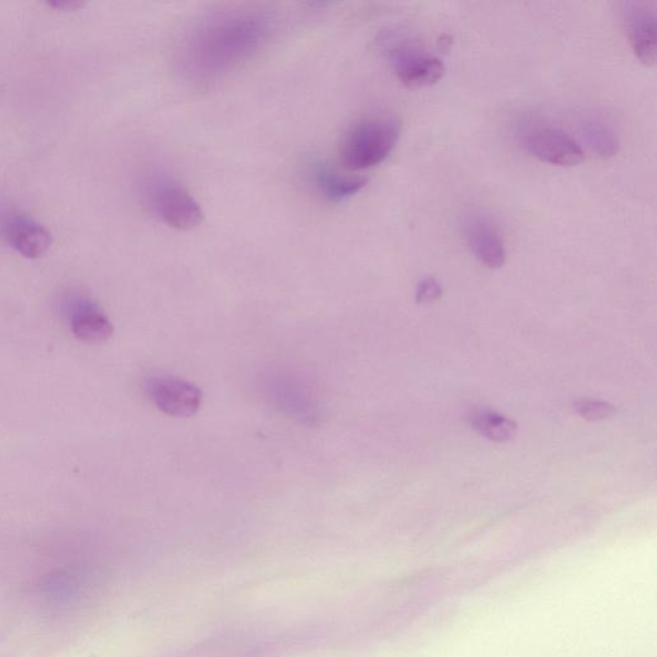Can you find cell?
<instances>
[{
    "label": "cell",
    "instance_id": "cell-14",
    "mask_svg": "<svg viewBox=\"0 0 657 657\" xmlns=\"http://www.w3.org/2000/svg\"><path fill=\"white\" fill-rule=\"evenodd\" d=\"M575 410L582 418L590 422L608 419L614 415L615 407L612 404L602 402V401L583 400L575 403Z\"/></svg>",
    "mask_w": 657,
    "mask_h": 657
},
{
    "label": "cell",
    "instance_id": "cell-10",
    "mask_svg": "<svg viewBox=\"0 0 657 657\" xmlns=\"http://www.w3.org/2000/svg\"><path fill=\"white\" fill-rule=\"evenodd\" d=\"M308 178L318 194L330 202H343L361 192L366 180L340 172L324 161L309 166Z\"/></svg>",
    "mask_w": 657,
    "mask_h": 657
},
{
    "label": "cell",
    "instance_id": "cell-11",
    "mask_svg": "<svg viewBox=\"0 0 657 657\" xmlns=\"http://www.w3.org/2000/svg\"><path fill=\"white\" fill-rule=\"evenodd\" d=\"M69 318L72 333L82 342L100 343L112 336L109 318L90 299L78 298L69 303Z\"/></svg>",
    "mask_w": 657,
    "mask_h": 657
},
{
    "label": "cell",
    "instance_id": "cell-16",
    "mask_svg": "<svg viewBox=\"0 0 657 657\" xmlns=\"http://www.w3.org/2000/svg\"><path fill=\"white\" fill-rule=\"evenodd\" d=\"M48 5L49 7L57 9V11H78V8L84 5V3L74 2V0H68V2L57 0V2H49Z\"/></svg>",
    "mask_w": 657,
    "mask_h": 657
},
{
    "label": "cell",
    "instance_id": "cell-1",
    "mask_svg": "<svg viewBox=\"0 0 657 657\" xmlns=\"http://www.w3.org/2000/svg\"><path fill=\"white\" fill-rule=\"evenodd\" d=\"M273 31L260 9H217L195 21L180 41L178 65L188 80L203 84L223 78L251 58Z\"/></svg>",
    "mask_w": 657,
    "mask_h": 657
},
{
    "label": "cell",
    "instance_id": "cell-8",
    "mask_svg": "<svg viewBox=\"0 0 657 657\" xmlns=\"http://www.w3.org/2000/svg\"><path fill=\"white\" fill-rule=\"evenodd\" d=\"M464 234L470 251L480 264L500 268L506 262V246L500 227L485 214H472L464 221Z\"/></svg>",
    "mask_w": 657,
    "mask_h": 657
},
{
    "label": "cell",
    "instance_id": "cell-6",
    "mask_svg": "<svg viewBox=\"0 0 657 657\" xmlns=\"http://www.w3.org/2000/svg\"><path fill=\"white\" fill-rule=\"evenodd\" d=\"M145 391L158 409L170 416L189 418L201 407L202 391L197 385L172 375L148 379Z\"/></svg>",
    "mask_w": 657,
    "mask_h": 657
},
{
    "label": "cell",
    "instance_id": "cell-4",
    "mask_svg": "<svg viewBox=\"0 0 657 657\" xmlns=\"http://www.w3.org/2000/svg\"><path fill=\"white\" fill-rule=\"evenodd\" d=\"M516 138L530 156L542 162L558 167H574L583 162L584 151L579 143L543 117H523L517 122Z\"/></svg>",
    "mask_w": 657,
    "mask_h": 657
},
{
    "label": "cell",
    "instance_id": "cell-2",
    "mask_svg": "<svg viewBox=\"0 0 657 657\" xmlns=\"http://www.w3.org/2000/svg\"><path fill=\"white\" fill-rule=\"evenodd\" d=\"M401 135L400 122L391 117H366L346 131L339 145V161L347 172H359L383 163Z\"/></svg>",
    "mask_w": 657,
    "mask_h": 657
},
{
    "label": "cell",
    "instance_id": "cell-13",
    "mask_svg": "<svg viewBox=\"0 0 657 657\" xmlns=\"http://www.w3.org/2000/svg\"><path fill=\"white\" fill-rule=\"evenodd\" d=\"M472 425L480 434L495 442L511 441L516 434L517 429L513 420L492 411H479L474 413Z\"/></svg>",
    "mask_w": 657,
    "mask_h": 657
},
{
    "label": "cell",
    "instance_id": "cell-5",
    "mask_svg": "<svg viewBox=\"0 0 657 657\" xmlns=\"http://www.w3.org/2000/svg\"><path fill=\"white\" fill-rule=\"evenodd\" d=\"M144 199L151 214L173 229L189 232L203 220V211L191 193L167 176L156 175L147 180Z\"/></svg>",
    "mask_w": 657,
    "mask_h": 657
},
{
    "label": "cell",
    "instance_id": "cell-15",
    "mask_svg": "<svg viewBox=\"0 0 657 657\" xmlns=\"http://www.w3.org/2000/svg\"><path fill=\"white\" fill-rule=\"evenodd\" d=\"M442 296V287L437 280L433 277L420 281L418 289H416V302L426 303L433 302Z\"/></svg>",
    "mask_w": 657,
    "mask_h": 657
},
{
    "label": "cell",
    "instance_id": "cell-12",
    "mask_svg": "<svg viewBox=\"0 0 657 657\" xmlns=\"http://www.w3.org/2000/svg\"><path fill=\"white\" fill-rule=\"evenodd\" d=\"M578 130L584 143L600 157H614L620 148V139L614 126L597 113H583L578 119Z\"/></svg>",
    "mask_w": 657,
    "mask_h": 657
},
{
    "label": "cell",
    "instance_id": "cell-9",
    "mask_svg": "<svg viewBox=\"0 0 657 657\" xmlns=\"http://www.w3.org/2000/svg\"><path fill=\"white\" fill-rule=\"evenodd\" d=\"M624 25L634 55L643 65L656 61V5L653 2H628L624 5Z\"/></svg>",
    "mask_w": 657,
    "mask_h": 657
},
{
    "label": "cell",
    "instance_id": "cell-3",
    "mask_svg": "<svg viewBox=\"0 0 657 657\" xmlns=\"http://www.w3.org/2000/svg\"><path fill=\"white\" fill-rule=\"evenodd\" d=\"M381 44L398 80L407 88L432 87L443 78V61L406 31H385Z\"/></svg>",
    "mask_w": 657,
    "mask_h": 657
},
{
    "label": "cell",
    "instance_id": "cell-7",
    "mask_svg": "<svg viewBox=\"0 0 657 657\" xmlns=\"http://www.w3.org/2000/svg\"><path fill=\"white\" fill-rule=\"evenodd\" d=\"M0 234L11 248L24 257L39 258L52 245V235L33 217L17 211L3 214Z\"/></svg>",
    "mask_w": 657,
    "mask_h": 657
}]
</instances>
